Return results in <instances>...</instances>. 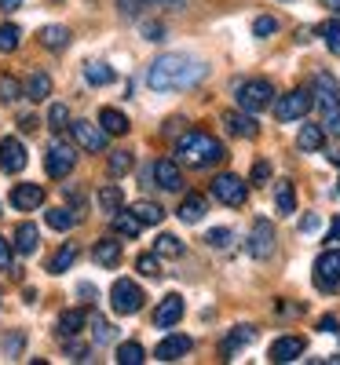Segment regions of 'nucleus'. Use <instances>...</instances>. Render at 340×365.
Listing matches in <instances>:
<instances>
[{"label":"nucleus","instance_id":"1","mask_svg":"<svg viewBox=\"0 0 340 365\" xmlns=\"http://www.w3.org/2000/svg\"><path fill=\"white\" fill-rule=\"evenodd\" d=\"M209 66L194 55H183V51H169L158 55L146 70V84L154 91H179V88H194L198 81H205Z\"/></svg>","mask_w":340,"mask_h":365},{"label":"nucleus","instance_id":"2","mask_svg":"<svg viewBox=\"0 0 340 365\" xmlns=\"http://www.w3.org/2000/svg\"><path fill=\"white\" fill-rule=\"evenodd\" d=\"M176 158L191 168H209V165H220L227 158L224 143L209 135V132H187L179 143H176Z\"/></svg>","mask_w":340,"mask_h":365},{"label":"nucleus","instance_id":"3","mask_svg":"<svg viewBox=\"0 0 340 365\" xmlns=\"http://www.w3.org/2000/svg\"><path fill=\"white\" fill-rule=\"evenodd\" d=\"M143 289L136 285V282H129V278H117L114 282V289H110V307H114V314H121V318H129V314H139L143 311Z\"/></svg>","mask_w":340,"mask_h":365},{"label":"nucleus","instance_id":"4","mask_svg":"<svg viewBox=\"0 0 340 365\" xmlns=\"http://www.w3.org/2000/svg\"><path fill=\"white\" fill-rule=\"evenodd\" d=\"M311 106H315V96H311V91H307V88H293V91H286V96L274 103V117L289 125V120L307 117V110H311Z\"/></svg>","mask_w":340,"mask_h":365},{"label":"nucleus","instance_id":"5","mask_svg":"<svg viewBox=\"0 0 340 365\" xmlns=\"http://www.w3.org/2000/svg\"><path fill=\"white\" fill-rule=\"evenodd\" d=\"M315 285L322 292H336L340 289V245H329L315 259Z\"/></svg>","mask_w":340,"mask_h":365},{"label":"nucleus","instance_id":"6","mask_svg":"<svg viewBox=\"0 0 340 365\" xmlns=\"http://www.w3.org/2000/svg\"><path fill=\"white\" fill-rule=\"evenodd\" d=\"M74 165H77V150H74L70 143H63V139H55V143L48 146V154H44L48 175H51V179H66V175L74 172Z\"/></svg>","mask_w":340,"mask_h":365},{"label":"nucleus","instance_id":"7","mask_svg":"<svg viewBox=\"0 0 340 365\" xmlns=\"http://www.w3.org/2000/svg\"><path fill=\"white\" fill-rule=\"evenodd\" d=\"M212 197L231 205V208H238V205H245V197H249V187H245V179H238L231 172H220L212 179Z\"/></svg>","mask_w":340,"mask_h":365},{"label":"nucleus","instance_id":"8","mask_svg":"<svg viewBox=\"0 0 340 365\" xmlns=\"http://www.w3.org/2000/svg\"><path fill=\"white\" fill-rule=\"evenodd\" d=\"M274 103V88L267 81H245L238 88V106L241 110H249V113H260Z\"/></svg>","mask_w":340,"mask_h":365},{"label":"nucleus","instance_id":"9","mask_svg":"<svg viewBox=\"0 0 340 365\" xmlns=\"http://www.w3.org/2000/svg\"><path fill=\"white\" fill-rule=\"evenodd\" d=\"M70 132L77 139L81 150H88V154H103L106 150V128L103 125H91V120H70Z\"/></svg>","mask_w":340,"mask_h":365},{"label":"nucleus","instance_id":"10","mask_svg":"<svg viewBox=\"0 0 340 365\" xmlns=\"http://www.w3.org/2000/svg\"><path fill=\"white\" fill-rule=\"evenodd\" d=\"M26 146L19 143V139H0V172H8V175H19L22 168H26Z\"/></svg>","mask_w":340,"mask_h":365},{"label":"nucleus","instance_id":"11","mask_svg":"<svg viewBox=\"0 0 340 365\" xmlns=\"http://www.w3.org/2000/svg\"><path fill=\"white\" fill-rule=\"evenodd\" d=\"M224 125H227V132L238 135V139H256V135H260V125H256V117H253L249 110H227V113H224Z\"/></svg>","mask_w":340,"mask_h":365},{"label":"nucleus","instance_id":"12","mask_svg":"<svg viewBox=\"0 0 340 365\" xmlns=\"http://www.w3.org/2000/svg\"><path fill=\"white\" fill-rule=\"evenodd\" d=\"M11 205L19 212L41 208L44 205V187H41V182H15V187H11Z\"/></svg>","mask_w":340,"mask_h":365},{"label":"nucleus","instance_id":"13","mask_svg":"<svg viewBox=\"0 0 340 365\" xmlns=\"http://www.w3.org/2000/svg\"><path fill=\"white\" fill-rule=\"evenodd\" d=\"M179 318H183V296L169 292L158 307H154V325H158V329H172V325H179Z\"/></svg>","mask_w":340,"mask_h":365},{"label":"nucleus","instance_id":"14","mask_svg":"<svg viewBox=\"0 0 340 365\" xmlns=\"http://www.w3.org/2000/svg\"><path fill=\"white\" fill-rule=\"evenodd\" d=\"M249 252H253L256 259H267V256L274 252V227H271L267 220H256V223H253V234H249Z\"/></svg>","mask_w":340,"mask_h":365},{"label":"nucleus","instance_id":"15","mask_svg":"<svg viewBox=\"0 0 340 365\" xmlns=\"http://www.w3.org/2000/svg\"><path fill=\"white\" fill-rule=\"evenodd\" d=\"M191 347H194L191 336L172 332V336H165L158 347H154V358H158V361H176V358H183V354H191Z\"/></svg>","mask_w":340,"mask_h":365},{"label":"nucleus","instance_id":"16","mask_svg":"<svg viewBox=\"0 0 340 365\" xmlns=\"http://www.w3.org/2000/svg\"><path fill=\"white\" fill-rule=\"evenodd\" d=\"M300 354H304V340H300V336H278V340L271 344V351H267V358L278 361V365L296 361Z\"/></svg>","mask_w":340,"mask_h":365},{"label":"nucleus","instance_id":"17","mask_svg":"<svg viewBox=\"0 0 340 365\" xmlns=\"http://www.w3.org/2000/svg\"><path fill=\"white\" fill-rule=\"evenodd\" d=\"M154 182H158L161 190H179L183 187V175H179V165L176 161H169V158H161V161H154Z\"/></svg>","mask_w":340,"mask_h":365},{"label":"nucleus","instance_id":"18","mask_svg":"<svg viewBox=\"0 0 340 365\" xmlns=\"http://www.w3.org/2000/svg\"><path fill=\"white\" fill-rule=\"evenodd\" d=\"M11 245H15V252H19V256H34V252H37V245H41V230H37L34 223H19V227H15V241H11Z\"/></svg>","mask_w":340,"mask_h":365},{"label":"nucleus","instance_id":"19","mask_svg":"<svg viewBox=\"0 0 340 365\" xmlns=\"http://www.w3.org/2000/svg\"><path fill=\"white\" fill-rule=\"evenodd\" d=\"M296 146L304 150V154H319V150L326 146V128L322 125H304L296 132Z\"/></svg>","mask_w":340,"mask_h":365},{"label":"nucleus","instance_id":"20","mask_svg":"<svg viewBox=\"0 0 340 365\" xmlns=\"http://www.w3.org/2000/svg\"><path fill=\"white\" fill-rule=\"evenodd\" d=\"M91 259L99 267H121V241L117 237H103L96 249H91Z\"/></svg>","mask_w":340,"mask_h":365},{"label":"nucleus","instance_id":"21","mask_svg":"<svg viewBox=\"0 0 340 365\" xmlns=\"http://www.w3.org/2000/svg\"><path fill=\"white\" fill-rule=\"evenodd\" d=\"M205 212H209V201L201 194H187V197L179 201V220L183 223H201Z\"/></svg>","mask_w":340,"mask_h":365},{"label":"nucleus","instance_id":"22","mask_svg":"<svg viewBox=\"0 0 340 365\" xmlns=\"http://www.w3.org/2000/svg\"><path fill=\"white\" fill-rule=\"evenodd\" d=\"M99 125H103L110 135H125V132L132 128L129 117L121 113V110H114V106H103V110H99Z\"/></svg>","mask_w":340,"mask_h":365},{"label":"nucleus","instance_id":"23","mask_svg":"<svg viewBox=\"0 0 340 365\" xmlns=\"http://www.w3.org/2000/svg\"><path fill=\"white\" fill-rule=\"evenodd\" d=\"M51 96V77L48 73H29V81H26V99H34V103H44Z\"/></svg>","mask_w":340,"mask_h":365},{"label":"nucleus","instance_id":"24","mask_svg":"<svg viewBox=\"0 0 340 365\" xmlns=\"http://www.w3.org/2000/svg\"><path fill=\"white\" fill-rule=\"evenodd\" d=\"M274 205H278V212L282 216H293L296 212V190H293V182H274Z\"/></svg>","mask_w":340,"mask_h":365},{"label":"nucleus","instance_id":"25","mask_svg":"<svg viewBox=\"0 0 340 365\" xmlns=\"http://www.w3.org/2000/svg\"><path fill=\"white\" fill-rule=\"evenodd\" d=\"M84 322H88V314L81 307L63 311V314H59V336H77V332L84 329Z\"/></svg>","mask_w":340,"mask_h":365},{"label":"nucleus","instance_id":"26","mask_svg":"<svg viewBox=\"0 0 340 365\" xmlns=\"http://www.w3.org/2000/svg\"><path fill=\"white\" fill-rule=\"evenodd\" d=\"M41 44H44L48 51H63V48L70 44V29H66V26H44V29H41Z\"/></svg>","mask_w":340,"mask_h":365},{"label":"nucleus","instance_id":"27","mask_svg":"<svg viewBox=\"0 0 340 365\" xmlns=\"http://www.w3.org/2000/svg\"><path fill=\"white\" fill-rule=\"evenodd\" d=\"M132 212L139 216V223H143V227H158V223L165 220V208H161V205H154V201H136V205H132Z\"/></svg>","mask_w":340,"mask_h":365},{"label":"nucleus","instance_id":"28","mask_svg":"<svg viewBox=\"0 0 340 365\" xmlns=\"http://www.w3.org/2000/svg\"><path fill=\"white\" fill-rule=\"evenodd\" d=\"M96 201H99L103 212H110V216H117V212L125 208V194H121V187H103V190L96 194Z\"/></svg>","mask_w":340,"mask_h":365},{"label":"nucleus","instance_id":"29","mask_svg":"<svg viewBox=\"0 0 340 365\" xmlns=\"http://www.w3.org/2000/svg\"><path fill=\"white\" fill-rule=\"evenodd\" d=\"M114 230L121 234V237H136L139 230H143V223H139V216L129 208V212H117L114 216Z\"/></svg>","mask_w":340,"mask_h":365},{"label":"nucleus","instance_id":"30","mask_svg":"<svg viewBox=\"0 0 340 365\" xmlns=\"http://www.w3.org/2000/svg\"><path fill=\"white\" fill-rule=\"evenodd\" d=\"M114 77H117V73H114V70H110L106 63H88V66H84V81H88L91 88H103V84H114Z\"/></svg>","mask_w":340,"mask_h":365},{"label":"nucleus","instance_id":"31","mask_svg":"<svg viewBox=\"0 0 340 365\" xmlns=\"http://www.w3.org/2000/svg\"><path fill=\"white\" fill-rule=\"evenodd\" d=\"M44 220H48V227H51V230H59V234L70 230V227L77 223V220H74V212H70V208H63V205L48 208V212H44Z\"/></svg>","mask_w":340,"mask_h":365},{"label":"nucleus","instance_id":"32","mask_svg":"<svg viewBox=\"0 0 340 365\" xmlns=\"http://www.w3.org/2000/svg\"><path fill=\"white\" fill-rule=\"evenodd\" d=\"M319 106H322V125H326V132H333V135L340 139V103H336V99H319Z\"/></svg>","mask_w":340,"mask_h":365},{"label":"nucleus","instance_id":"33","mask_svg":"<svg viewBox=\"0 0 340 365\" xmlns=\"http://www.w3.org/2000/svg\"><path fill=\"white\" fill-rule=\"evenodd\" d=\"M256 340V329L253 325H238L231 336H227V344H224V354H234L238 347H245V344H253Z\"/></svg>","mask_w":340,"mask_h":365},{"label":"nucleus","instance_id":"34","mask_svg":"<svg viewBox=\"0 0 340 365\" xmlns=\"http://www.w3.org/2000/svg\"><path fill=\"white\" fill-rule=\"evenodd\" d=\"M154 252L165 256V259H179V256H183V241H179L176 234H161L158 241H154Z\"/></svg>","mask_w":340,"mask_h":365},{"label":"nucleus","instance_id":"35","mask_svg":"<svg viewBox=\"0 0 340 365\" xmlns=\"http://www.w3.org/2000/svg\"><path fill=\"white\" fill-rule=\"evenodd\" d=\"M143 361H146L143 344L129 340V344H121V347H117V365H143Z\"/></svg>","mask_w":340,"mask_h":365},{"label":"nucleus","instance_id":"36","mask_svg":"<svg viewBox=\"0 0 340 365\" xmlns=\"http://www.w3.org/2000/svg\"><path fill=\"white\" fill-rule=\"evenodd\" d=\"M26 96V84H19V77L4 73L0 77V103H19Z\"/></svg>","mask_w":340,"mask_h":365},{"label":"nucleus","instance_id":"37","mask_svg":"<svg viewBox=\"0 0 340 365\" xmlns=\"http://www.w3.org/2000/svg\"><path fill=\"white\" fill-rule=\"evenodd\" d=\"M74 259H77V245H66V249H59V252L48 259V270H51V274H63V270L74 267Z\"/></svg>","mask_w":340,"mask_h":365},{"label":"nucleus","instance_id":"38","mask_svg":"<svg viewBox=\"0 0 340 365\" xmlns=\"http://www.w3.org/2000/svg\"><path fill=\"white\" fill-rule=\"evenodd\" d=\"M19 44H22V29H19V26H11V22H4V26H0V51L11 55Z\"/></svg>","mask_w":340,"mask_h":365},{"label":"nucleus","instance_id":"39","mask_svg":"<svg viewBox=\"0 0 340 365\" xmlns=\"http://www.w3.org/2000/svg\"><path fill=\"white\" fill-rule=\"evenodd\" d=\"M132 154H125V150H117V154H110V161H106V172L110 175H129L132 172Z\"/></svg>","mask_w":340,"mask_h":365},{"label":"nucleus","instance_id":"40","mask_svg":"<svg viewBox=\"0 0 340 365\" xmlns=\"http://www.w3.org/2000/svg\"><path fill=\"white\" fill-rule=\"evenodd\" d=\"M136 267H139V274H143V278H161V256L158 252H143L139 259H136Z\"/></svg>","mask_w":340,"mask_h":365},{"label":"nucleus","instance_id":"41","mask_svg":"<svg viewBox=\"0 0 340 365\" xmlns=\"http://www.w3.org/2000/svg\"><path fill=\"white\" fill-rule=\"evenodd\" d=\"M322 37H326V48H329L333 55H340V19H329V22L322 26Z\"/></svg>","mask_w":340,"mask_h":365},{"label":"nucleus","instance_id":"42","mask_svg":"<svg viewBox=\"0 0 340 365\" xmlns=\"http://www.w3.org/2000/svg\"><path fill=\"white\" fill-rule=\"evenodd\" d=\"M48 125H51L55 132H63V128L70 125V110H66L63 103H51V110H48Z\"/></svg>","mask_w":340,"mask_h":365},{"label":"nucleus","instance_id":"43","mask_svg":"<svg viewBox=\"0 0 340 365\" xmlns=\"http://www.w3.org/2000/svg\"><path fill=\"white\" fill-rule=\"evenodd\" d=\"M315 91H319V99H336V77L319 73L315 77Z\"/></svg>","mask_w":340,"mask_h":365},{"label":"nucleus","instance_id":"44","mask_svg":"<svg viewBox=\"0 0 340 365\" xmlns=\"http://www.w3.org/2000/svg\"><path fill=\"white\" fill-rule=\"evenodd\" d=\"M205 241H209L212 249H227V245H231V230H227V227H216V230L205 234Z\"/></svg>","mask_w":340,"mask_h":365},{"label":"nucleus","instance_id":"45","mask_svg":"<svg viewBox=\"0 0 340 365\" xmlns=\"http://www.w3.org/2000/svg\"><path fill=\"white\" fill-rule=\"evenodd\" d=\"M253 34H256V37H271V34H278V19L260 15V19L253 22Z\"/></svg>","mask_w":340,"mask_h":365},{"label":"nucleus","instance_id":"46","mask_svg":"<svg viewBox=\"0 0 340 365\" xmlns=\"http://www.w3.org/2000/svg\"><path fill=\"white\" fill-rule=\"evenodd\" d=\"M11 263H15V245L0 237V270H11Z\"/></svg>","mask_w":340,"mask_h":365},{"label":"nucleus","instance_id":"47","mask_svg":"<svg viewBox=\"0 0 340 365\" xmlns=\"http://www.w3.org/2000/svg\"><path fill=\"white\" fill-rule=\"evenodd\" d=\"M91 329H96V344H106V340L114 336V332H110V325H106L103 318H96V314H91Z\"/></svg>","mask_w":340,"mask_h":365},{"label":"nucleus","instance_id":"48","mask_svg":"<svg viewBox=\"0 0 340 365\" xmlns=\"http://www.w3.org/2000/svg\"><path fill=\"white\" fill-rule=\"evenodd\" d=\"M19 128L29 135V132H37V128H41V120H37L34 113H22V117H19Z\"/></svg>","mask_w":340,"mask_h":365},{"label":"nucleus","instance_id":"49","mask_svg":"<svg viewBox=\"0 0 340 365\" xmlns=\"http://www.w3.org/2000/svg\"><path fill=\"white\" fill-rule=\"evenodd\" d=\"M271 179V165L267 161H256V168H253V182H267Z\"/></svg>","mask_w":340,"mask_h":365},{"label":"nucleus","instance_id":"50","mask_svg":"<svg viewBox=\"0 0 340 365\" xmlns=\"http://www.w3.org/2000/svg\"><path fill=\"white\" fill-rule=\"evenodd\" d=\"M329 245H340V216H333L329 223Z\"/></svg>","mask_w":340,"mask_h":365},{"label":"nucleus","instance_id":"51","mask_svg":"<svg viewBox=\"0 0 340 365\" xmlns=\"http://www.w3.org/2000/svg\"><path fill=\"white\" fill-rule=\"evenodd\" d=\"M143 34H146V41H161V34H165V29H161L158 22H154V26H143Z\"/></svg>","mask_w":340,"mask_h":365},{"label":"nucleus","instance_id":"52","mask_svg":"<svg viewBox=\"0 0 340 365\" xmlns=\"http://www.w3.org/2000/svg\"><path fill=\"white\" fill-rule=\"evenodd\" d=\"M319 329H322V332H340V322H336V318H322Z\"/></svg>","mask_w":340,"mask_h":365},{"label":"nucleus","instance_id":"53","mask_svg":"<svg viewBox=\"0 0 340 365\" xmlns=\"http://www.w3.org/2000/svg\"><path fill=\"white\" fill-rule=\"evenodd\" d=\"M66 351H70V358H77V361H84V354H88V347H84V344H70Z\"/></svg>","mask_w":340,"mask_h":365},{"label":"nucleus","instance_id":"54","mask_svg":"<svg viewBox=\"0 0 340 365\" xmlns=\"http://www.w3.org/2000/svg\"><path fill=\"white\" fill-rule=\"evenodd\" d=\"M19 8H22V0H0V11H4V15H11Z\"/></svg>","mask_w":340,"mask_h":365},{"label":"nucleus","instance_id":"55","mask_svg":"<svg viewBox=\"0 0 340 365\" xmlns=\"http://www.w3.org/2000/svg\"><path fill=\"white\" fill-rule=\"evenodd\" d=\"M319 227V216H304V223H300V230H315Z\"/></svg>","mask_w":340,"mask_h":365},{"label":"nucleus","instance_id":"56","mask_svg":"<svg viewBox=\"0 0 340 365\" xmlns=\"http://www.w3.org/2000/svg\"><path fill=\"white\" fill-rule=\"evenodd\" d=\"M326 4H329L333 11H340V0H326Z\"/></svg>","mask_w":340,"mask_h":365},{"label":"nucleus","instance_id":"57","mask_svg":"<svg viewBox=\"0 0 340 365\" xmlns=\"http://www.w3.org/2000/svg\"><path fill=\"white\" fill-rule=\"evenodd\" d=\"M329 161H333V165H336V168H340V154H329Z\"/></svg>","mask_w":340,"mask_h":365},{"label":"nucleus","instance_id":"58","mask_svg":"<svg viewBox=\"0 0 340 365\" xmlns=\"http://www.w3.org/2000/svg\"><path fill=\"white\" fill-rule=\"evenodd\" d=\"M0 212H4V208H0Z\"/></svg>","mask_w":340,"mask_h":365}]
</instances>
